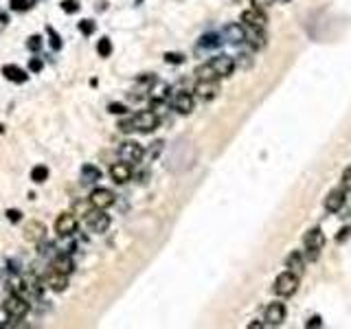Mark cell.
<instances>
[{
  "mask_svg": "<svg viewBox=\"0 0 351 329\" xmlns=\"http://www.w3.org/2000/svg\"><path fill=\"white\" fill-rule=\"evenodd\" d=\"M224 38H226V42H231V44H241V42H246V27L228 25L224 29Z\"/></svg>",
  "mask_w": 351,
  "mask_h": 329,
  "instance_id": "obj_17",
  "label": "cell"
},
{
  "mask_svg": "<svg viewBox=\"0 0 351 329\" xmlns=\"http://www.w3.org/2000/svg\"><path fill=\"white\" fill-rule=\"evenodd\" d=\"M44 237H46V226L42 222H35V220H33V222L27 224V229H24V239H27V242L38 244Z\"/></svg>",
  "mask_w": 351,
  "mask_h": 329,
  "instance_id": "obj_15",
  "label": "cell"
},
{
  "mask_svg": "<svg viewBox=\"0 0 351 329\" xmlns=\"http://www.w3.org/2000/svg\"><path fill=\"white\" fill-rule=\"evenodd\" d=\"M46 178H48V169L44 165H35L33 169H31V180L35 184H42V182H46Z\"/></svg>",
  "mask_w": 351,
  "mask_h": 329,
  "instance_id": "obj_24",
  "label": "cell"
},
{
  "mask_svg": "<svg viewBox=\"0 0 351 329\" xmlns=\"http://www.w3.org/2000/svg\"><path fill=\"white\" fill-rule=\"evenodd\" d=\"M173 110L180 112V115H189L193 110V94L189 92H178L173 97Z\"/></svg>",
  "mask_w": 351,
  "mask_h": 329,
  "instance_id": "obj_16",
  "label": "cell"
},
{
  "mask_svg": "<svg viewBox=\"0 0 351 329\" xmlns=\"http://www.w3.org/2000/svg\"><path fill=\"white\" fill-rule=\"evenodd\" d=\"M79 31L83 33V35H90L95 31V22L93 20H81L79 22Z\"/></svg>",
  "mask_w": 351,
  "mask_h": 329,
  "instance_id": "obj_34",
  "label": "cell"
},
{
  "mask_svg": "<svg viewBox=\"0 0 351 329\" xmlns=\"http://www.w3.org/2000/svg\"><path fill=\"white\" fill-rule=\"evenodd\" d=\"M7 220H9V222H14V224H18L22 220V213L18 211V208H9V211H7Z\"/></svg>",
  "mask_w": 351,
  "mask_h": 329,
  "instance_id": "obj_36",
  "label": "cell"
},
{
  "mask_svg": "<svg viewBox=\"0 0 351 329\" xmlns=\"http://www.w3.org/2000/svg\"><path fill=\"white\" fill-rule=\"evenodd\" d=\"M5 307H7V312L14 316V318H24V316L29 314V303L27 298L20 296V294H11L7 296V301H5Z\"/></svg>",
  "mask_w": 351,
  "mask_h": 329,
  "instance_id": "obj_8",
  "label": "cell"
},
{
  "mask_svg": "<svg viewBox=\"0 0 351 329\" xmlns=\"http://www.w3.org/2000/svg\"><path fill=\"white\" fill-rule=\"evenodd\" d=\"M11 320H14V316H11L9 312H7V307H0V327H9L11 325Z\"/></svg>",
  "mask_w": 351,
  "mask_h": 329,
  "instance_id": "obj_29",
  "label": "cell"
},
{
  "mask_svg": "<svg viewBox=\"0 0 351 329\" xmlns=\"http://www.w3.org/2000/svg\"><path fill=\"white\" fill-rule=\"evenodd\" d=\"M108 112H110V115H128V105H123V103H110V105H108Z\"/></svg>",
  "mask_w": 351,
  "mask_h": 329,
  "instance_id": "obj_31",
  "label": "cell"
},
{
  "mask_svg": "<svg viewBox=\"0 0 351 329\" xmlns=\"http://www.w3.org/2000/svg\"><path fill=\"white\" fill-rule=\"evenodd\" d=\"M296 290H299V274L286 270L275 279V294L277 296H281V298L294 296Z\"/></svg>",
  "mask_w": 351,
  "mask_h": 329,
  "instance_id": "obj_1",
  "label": "cell"
},
{
  "mask_svg": "<svg viewBox=\"0 0 351 329\" xmlns=\"http://www.w3.org/2000/svg\"><path fill=\"white\" fill-rule=\"evenodd\" d=\"M305 327H320V316H312V318L305 322Z\"/></svg>",
  "mask_w": 351,
  "mask_h": 329,
  "instance_id": "obj_41",
  "label": "cell"
},
{
  "mask_svg": "<svg viewBox=\"0 0 351 329\" xmlns=\"http://www.w3.org/2000/svg\"><path fill=\"white\" fill-rule=\"evenodd\" d=\"M51 268L55 272H59V274H66V277H68V274L75 270V263L70 261V257H66V255H59L55 261L51 263Z\"/></svg>",
  "mask_w": 351,
  "mask_h": 329,
  "instance_id": "obj_20",
  "label": "cell"
},
{
  "mask_svg": "<svg viewBox=\"0 0 351 329\" xmlns=\"http://www.w3.org/2000/svg\"><path fill=\"white\" fill-rule=\"evenodd\" d=\"M29 70H33V73H40V70H42V59L33 57L31 62H29Z\"/></svg>",
  "mask_w": 351,
  "mask_h": 329,
  "instance_id": "obj_38",
  "label": "cell"
},
{
  "mask_svg": "<svg viewBox=\"0 0 351 329\" xmlns=\"http://www.w3.org/2000/svg\"><path fill=\"white\" fill-rule=\"evenodd\" d=\"M132 123H134V130L143 132V134H149V132H154L158 128V117H156V112H138V115L132 117Z\"/></svg>",
  "mask_w": 351,
  "mask_h": 329,
  "instance_id": "obj_5",
  "label": "cell"
},
{
  "mask_svg": "<svg viewBox=\"0 0 351 329\" xmlns=\"http://www.w3.org/2000/svg\"><path fill=\"white\" fill-rule=\"evenodd\" d=\"M342 189L347 191V193H351V167H347L342 173Z\"/></svg>",
  "mask_w": 351,
  "mask_h": 329,
  "instance_id": "obj_35",
  "label": "cell"
},
{
  "mask_svg": "<svg viewBox=\"0 0 351 329\" xmlns=\"http://www.w3.org/2000/svg\"><path fill=\"white\" fill-rule=\"evenodd\" d=\"M259 327H264V322H250V329H259Z\"/></svg>",
  "mask_w": 351,
  "mask_h": 329,
  "instance_id": "obj_42",
  "label": "cell"
},
{
  "mask_svg": "<svg viewBox=\"0 0 351 329\" xmlns=\"http://www.w3.org/2000/svg\"><path fill=\"white\" fill-rule=\"evenodd\" d=\"M193 94L200 101H213L220 94V83H217V79H198Z\"/></svg>",
  "mask_w": 351,
  "mask_h": 329,
  "instance_id": "obj_3",
  "label": "cell"
},
{
  "mask_svg": "<svg viewBox=\"0 0 351 329\" xmlns=\"http://www.w3.org/2000/svg\"><path fill=\"white\" fill-rule=\"evenodd\" d=\"M88 202H90V206H93V208H101V211H106V208H110L114 204V193L110 189H106V187H99V189H95L93 193H90Z\"/></svg>",
  "mask_w": 351,
  "mask_h": 329,
  "instance_id": "obj_6",
  "label": "cell"
},
{
  "mask_svg": "<svg viewBox=\"0 0 351 329\" xmlns=\"http://www.w3.org/2000/svg\"><path fill=\"white\" fill-rule=\"evenodd\" d=\"M110 176L117 184H125L132 178V165L125 163V160H121V163L110 167Z\"/></svg>",
  "mask_w": 351,
  "mask_h": 329,
  "instance_id": "obj_14",
  "label": "cell"
},
{
  "mask_svg": "<svg viewBox=\"0 0 351 329\" xmlns=\"http://www.w3.org/2000/svg\"><path fill=\"white\" fill-rule=\"evenodd\" d=\"M145 156V149L143 145H138V143L134 141H128V143H123V145L119 147V158L121 160H125V163H138Z\"/></svg>",
  "mask_w": 351,
  "mask_h": 329,
  "instance_id": "obj_10",
  "label": "cell"
},
{
  "mask_svg": "<svg viewBox=\"0 0 351 329\" xmlns=\"http://www.w3.org/2000/svg\"><path fill=\"white\" fill-rule=\"evenodd\" d=\"M79 226V220L75 217V213H62L55 220V233L59 237H70Z\"/></svg>",
  "mask_w": 351,
  "mask_h": 329,
  "instance_id": "obj_9",
  "label": "cell"
},
{
  "mask_svg": "<svg viewBox=\"0 0 351 329\" xmlns=\"http://www.w3.org/2000/svg\"><path fill=\"white\" fill-rule=\"evenodd\" d=\"M46 31H48V35H51V49L59 51V49H62V38H59V35L55 33V29H51V27H48Z\"/></svg>",
  "mask_w": 351,
  "mask_h": 329,
  "instance_id": "obj_27",
  "label": "cell"
},
{
  "mask_svg": "<svg viewBox=\"0 0 351 329\" xmlns=\"http://www.w3.org/2000/svg\"><path fill=\"white\" fill-rule=\"evenodd\" d=\"M86 224L93 233H106L110 226V215H106L101 208H95V211L86 213Z\"/></svg>",
  "mask_w": 351,
  "mask_h": 329,
  "instance_id": "obj_7",
  "label": "cell"
},
{
  "mask_svg": "<svg viewBox=\"0 0 351 329\" xmlns=\"http://www.w3.org/2000/svg\"><path fill=\"white\" fill-rule=\"evenodd\" d=\"M48 288L55 290V292H64L66 288H68V279H66V274L55 272L53 277H48Z\"/></svg>",
  "mask_w": 351,
  "mask_h": 329,
  "instance_id": "obj_23",
  "label": "cell"
},
{
  "mask_svg": "<svg viewBox=\"0 0 351 329\" xmlns=\"http://www.w3.org/2000/svg\"><path fill=\"white\" fill-rule=\"evenodd\" d=\"M11 9L14 11H27L29 7H31V3H29V0H11Z\"/></svg>",
  "mask_w": 351,
  "mask_h": 329,
  "instance_id": "obj_32",
  "label": "cell"
},
{
  "mask_svg": "<svg viewBox=\"0 0 351 329\" xmlns=\"http://www.w3.org/2000/svg\"><path fill=\"white\" fill-rule=\"evenodd\" d=\"M165 62L167 64H183L185 55H183V53H165Z\"/></svg>",
  "mask_w": 351,
  "mask_h": 329,
  "instance_id": "obj_30",
  "label": "cell"
},
{
  "mask_svg": "<svg viewBox=\"0 0 351 329\" xmlns=\"http://www.w3.org/2000/svg\"><path fill=\"white\" fill-rule=\"evenodd\" d=\"M3 75H5V79H9V81H14V83H24V81L29 79L27 70L18 68V66H14V64L3 66Z\"/></svg>",
  "mask_w": 351,
  "mask_h": 329,
  "instance_id": "obj_18",
  "label": "cell"
},
{
  "mask_svg": "<svg viewBox=\"0 0 351 329\" xmlns=\"http://www.w3.org/2000/svg\"><path fill=\"white\" fill-rule=\"evenodd\" d=\"M241 22H244V27L248 29H266L268 25V18H266L264 9H246L244 14H241Z\"/></svg>",
  "mask_w": 351,
  "mask_h": 329,
  "instance_id": "obj_11",
  "label": "cell"
},
{
  "mask_svg": "<svg viewBox=\"0 0 351 329\" xmlns=\"http://www.w3.org/2000/svg\"><path fill=\"white\" fill-rule=\"evenodd\" d=\"M286 305L283 303H270L268 307H266V322L272 327H277V325H281L283 320H286Z\"/></svg>",
  "mask_w": 351,
  "mask_h": 329,
  "instance_id": "obj_13",
  "label": "cell"
},
{
  "mask_svg": "<svg viewBox=\"0 0 351 329\" xmlns=\"http://www.w3.org/2000/svg\"><path fill=\"white\" fill-rule=\"evenodd\" d=\"M119 128H121V132H132V130H134V123H132V119H130V121H123V123H121Z\"/></svg>",
  "mask_w": 351,
  "mask_h": 329,
  "instance_id": "obj_40",
  "label": "cell"
},
{
  "mask_svg": "<svg viewBox=\"0 0 351 329\" xmlns=\"http://www.w3.org/2000/svg\"><path fill=\"white\" fill-rule=\"evenodd\" d=\"M261 31H264V29H248V31H246V40L250 42L252 49H264V46H266V35Z\"/></svg>",
  "mask_w": 351,
  "mask_h": 329,
  "instance_id": "obj_21",
  "label": "cell"
},
{
  "mask_svg": "<svg viewBox=\"0 0 351 329\" xmlns=\"http://www.w3.org/2000/svg\"><path fill=\"white\" fill-rule=\"evenodd\" d=\"M97 53H99V57H110L112 55V42L108 38H101L99 44H97Z\"/></svg>",
  "mask_w": 351,
  "mask_h": 329,
  "instance_id": "obj_25",
  "label": "cell"
},
{
  "mask_svg": "<svg viewBox=\"0 0 351 329\" xmlns=\"http://www.w3.org/2000/svg\"><path fill=\"white\" fill-rule=\"evenodd\" d=\"M286 266H288V270H290V272L301 274V272H303V266H305V255H303V253H299V250L290 253V255H288V259H286Z\"/></svg>",
  "mask_w": 351,
  "mask_h": 329,
  "instance_id": "obj_19",
  "label": "cell"
},
{
  "mask_svg": "<svg viewBox=\"0 0 351 329\" xmlns=\"http://www.w3.org/2000/svg\"><path fill=\"white\" fill-rule=\"evenodd\" d=\"M250 3H252V7H255V9H268L275 0H250Z\"/></svg>",
  "mask_w": 351,
  "mask_h": 329,
  "instance_id": "obj_37",
  "label": "cell"
},
{
  "mask_svg": "<svg viewBox=\"0 0 351 329\" xmlns=\"http://www.w3.org/2000/svg\"><path fill=\"white\" fill-rule=\"evenodd\" d=\"M344 202H347V191L344 189H331L327 193V197H325V208H327V213H338L344 206Z\"/></svg>",
  "mask_w": 351,
  "mask_h": 329,
  "instance_id": "obj_12",
  "label": "cell"
},
{
  "mask_svg": "<svg viewBox=\"0 0 351 329\" xmlns=\"http://www.w3.org/2000/svg\"><path fill=\"white\" fill-rule=\"evenodd\" d=\"M351 235V226H344V229H340V233H338V242H344V239H347Z\"/></svg>",
  "mask_w": 351,
  "mask_h": 329,
  "instance_id": "obj_39",
  "label": "cell"
},
{
  "mask_svg": "<svg viewBox=\"0 0 351 329\" xmlns=\"http://www.w3.org/2000/svg\"><path fill=\"white\" fill-rule=\"evenodd\" d=\"M27 46H29V51H40L42 49V38L40 35H31L27 42Z\"/></svg>",
  "mask_w": 351,
  "mask_h": 329,
  "instance_id": "obj_33",
  "label": "cell"
},
{
  "mask_svg": "<svg viewBox=\"0 0 351 329\" xmlns=\"http://www.w3.org/2000/svg\"><path fill=\"white\" fill-rule=\"evenodd\" d=\"M222 40L217 38V35H204L202 40H200V46H204V49H215V46H220Z\"/></svg>",
  "mask_w": 351,
  "mask_h": 329,
  "instance_id": "obj_26",
  "label": "cell"
},
{
  "mask_svg": "<svg viewBox=\"0 0 351 329\" xmlns=\"http://www.w3.org/2000/svg\"><path fill=\"white\" fill-rule=\"evenodd\" d=\"M281 3H290V0H281Z\"/></svg>",
  "mask_w": 351,
  "mask_h": 329,
  "instance_id": "obj_43",
  "label": "cell"
},
{
  "mask_svg": "<svg viewBox=\"0 0 351 329\" xmlns=\"http://www.w3.org/2000/svg\"><path fill=\"white\" fill-rule=\"evenodd\" d=\"M62 9L66 14H77L79 11V3L77 0H62Z\"/></svg>",
  "mask_w": 351,
  "mask_h": 329,
  "instance_id": "obj_28",
  "label": "cell"
},
{
  "mask_svg": "<svg viewBox=\"0 0 351 329\" xmlns=\"http://www.w3.org/2000/svg\"><path fill=\"white\" fill-rule=\"evenodd\" d=\"M207 64L211 66V70L215 73L217 79H222V77H231L233 70H235V59L231 55H215Z\"/></svg>",
  "mask_w": 351,
  "mask_h": 329,
  "instance_id": "obj_4",
  "label": "cell"
},
{
  "mask_svg": "<svg viewBox=\"0 0 351 329\" xmlns=\"http://www.w3.org/2000/svg\"><path fill=\"white\" fill-rule=\"evenodd\" d=\"M323 246H325V235H323V231H320V229H312V231L305 233L303 248H305V257L310 261H316L318 259V255H320V250H323Z\"/></svg>",
  "mask_w": 351,
  "mask_h": 329,
  "instance_id": "obj_2",
  "label": "cell"
},
{
  "mask_svg": "<svg viewBox=\"0 0 351 329\" xmlns=\"http://www.w3.org/2000/svg\"><path fill=\"white\" fill-rule=\"evenodd\" d=\"M81 180L86 182V184H93V182H97V180H101L99 167H95V165H83V167H81Z\"/></svg>",
  "mask_w": 351,
  "mask_h": 329,
  "instance_id": "obj_22",
  "label": "cell"
}]
</instances>
